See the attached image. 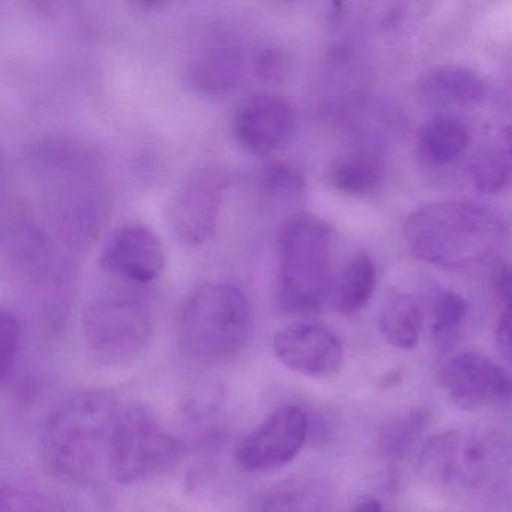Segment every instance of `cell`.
Segmentation results:
<instances>
[{
  "mask_svg": "<svg viewBox=\"0 0 512 512\" xmlns=\"http://www.w3.org/2000/svg\"><path fill=\"white\" fill-rule=\"evenodd\" d=\"M125 404L109 391H86L62 401L44 422V466L68 481L109 479L116 430Z\"/></svg>",
  "mask_w": 512,
  "mask_h": 512,
  "instance_id": "cell-1",
  "label": "cell"
},
{
  "mask_svg": "<svg viewBox=\"0 0 512 512\" xmlns=\"http://www.w3.org/2000/svg\"><path fill=\"white\" fill-rule=\"evenodd\" d=\"M403 235L413 256L443 268H469L490 259L505 238L496 214L466 202H436L407 215Z\"/></svg>",
  "mask_w": 512,
  "mask_h": 512,
  "instance_id": "cell-2",
  "label": "cell"
},
{
  "mask_svg": "<svg viewBox=\"0 0 512 512\" xmlns=\"http://www.w3.org/2000/svg\"><path fill=\"white\" fill-rule=\"evenodd\" d=\"M251 331L250 299L241 287L227 281H205L194 287L179 310V343L203 364H224L241 355Z\"/></svg>",
  "mask_w": 512,
  "mask_h": 512,
  "instance_id": "cell-3",
  "label": "cell"
},
{
  "mask_svg": "<svg viewBox=\"0 0 512 512\" xmlns=\"http://www.w3.org/2000/svg\"><path fill=\"white\" fill-rule=\"evenodd\" d=\"M278 302L287 313H313L331 301L332 232L311 214L290 217L278 235Z\"/></svg>",
  "mask_w": 512,
  "mask_h": 512,
  "instance_id": "cell-4",
  "label": "cell"
},
{
  "mask_svg": "<svg viewBox=\"0 0 512 512\" xmlns=\"http://www.w3.org/2000/svg\"><path fill=\"white\" fill-rule=\"evenodd\" d=\"M178 440L139 404H125L116 430L109 479L133 484L167 472L178 461Z\"/></svg>",
  "mask_w": 512,
  "mask_h": 512,
  "instance_id": "cell-5",
  "label": "cell"
},
{
  "mask_svg": "<svg viewBox=\"0 0 512 512\" xmlns=\"http://www.w3.org/2000/svg\"><path fill=\"white\" fill-rule=\"evenodd\" d=\"M83 335L95 359L106 365H127L142 355L152 335L145 308L124 296H103L83 311Z\"/></svg>",
  "mask_w": 512,
  "mask_h": 512,
  "instance_id": "cell-6",
  "label": "cell"
},
{
  "mask_svg": "<svg viewBox=\"0 0 512 512\" xmlns=\"http://www.w3.org/2000/svg\"><path fill=\"white\" fill-rule=\"evenodd\" d=\"M307 436V413L296 404H283L239 443L236 464L250 473L281 469L298 457Z\"/></svg>",
  "mask_w": 512,
  "mask_h": 512,
  "instance_id": "cell-7",
  "label": "cell"
},
{
  "mask_svg": "<svg viewBox=\"0 0 512 512\" xmlns=\"http://www.w3.org/2000/svg\"><path fill=\"white\" fill-rule=\"evenodd\" d=\"M224 178L215 170H199L185 179L169 202V223L184 244H205L218 226Z\"/></svg>",
  "mask_w": 512,
  "mask_h": 512,
  "instance_id": "cell-8",
  "label": "cell"
},
{
  "mask_svg": "<svg viewBox=\"0 0 512 512\" xmlns=\"http://www.w3.org/2000/svg\"><path fill=\"white\" fill-rule=\"evenodd\" d=\"M272 347L284 367L304 376L331 377L343 367L344 349L340 338L320 323H290L274 335Z\"/></svg>",
  "mask_w": 512,
  "mask_h": 512,
  "instance_id": "cell-9",
  "label": "cell"
},
{
  "mask_svg": "<svg viewBox=\"0 0 512 512\" xmlns=\"http://www.w3.org/2000/svg\"><path fill=\"white\" fill-rule=\"evenodd\" d=\"M106 274L136 284L158 280L166 266V251L160 236L140 223H128L110 233L100 253Z\"/></svg>",
  "mask_w": 512,
  "mask_h": 512,
  "instance_id": "cell-10",
  "label": "cell"
},
{
  "mask_svg": "<svg viewBox=\"0 0 512 512\" xmlns=\"http://www.w3.org/2000/svg\"><path fill=\"white\" fill-rule=\"evenodd\" d=\"M244 65L242 41L226 29H211L191 49L187 76L197 92L218 98L238 86Z\"/></svg>",
  "mask_w": 512,
  "mask_h": 512,
  "instance_id": "cell-11",
  "label": "cell"
},
{
  "mask_svg": "<svg viewBox=\"0 0 512 512\" xmlns=\"http://www.w3.org/2000/svg\"><path fill=\"white\" fill-rule=\"evenodd\" d=\"M440 385L449 400L464 410L508 400L512 380L503 368L476 352L460 353L440 371Z\"/></svg>",
  "mask_w": 512,
  "mask_h": 512,
  "instance_id": "cell-12",
  "label": "cell"
},
{
  "mask_svg": "<svg viewBox=\"0 0 512 512\" xmlns=\"http://www.w3.org/2000/svg\"><path fill=\"white\" fill-rule=\"evenodd\" d=\"M296 128V110L283 95L263 92L245 100L233 118V136L242 148L268 154L289 142Z\"/></svg>",
  "mask_w": 512,
  "mask_h": 512,
  "instance_id": "cell-13",
  "label": "cell"
},
{
  "mask_svg": "<svg viewBox=\"0 0 512 512\" xmlns=\"http://www.w3.org/2000/svg\"><path fill=\"white\" fill-rule=\"evenodd\" d=\"M421 94L446 107H473L485 100V83L475 71L460 65H437L422 76Z\"/></svg>",
  "mask_w": 512,
  "mask_h": 512,
  "instance_id": "cell-14",
  "label": "cell"
},
{
  "mask_svg": "<svg viewBox=\"0 0 512 512\" xmlns=\"http://www.w3.org/2000/svg\"><path fill=\"white\" fill-rule=\"evenodd\" d=\"M248 512H332L331 496L316 479L296 476L257 494Z\"/></svg>",
  "mask_w": 512,
  "mask_h": 512,
  "instance_id": "cell-15",
  "label": "cell"
},
{
  "mask_svg": "<svg viewBox=\"0 0 512 512\" xmlns=\"http://www.w3.org/2000/svg\"><path fill=\"white\" fill-rule=\"evenodd\" d=\"M382 161L370 151H352L335 158L326 172V181L338 193L365 197L379 188L383 179Z\"/></svg>",
  "mask_w": 512,
  "mask_h": 512,
  "instance_id": "cell-16",
  "label": "cell"
},
{
  "mask_svg": "<svg viewBox=\"0 0 512 512\" xmlns=\"http://www.w3.org/2000/svg\"><path fill=\"white\" fill-rule=\"evenodd\" d=\"M376 266L367 254L353 256L335 277L331 302L344 316L364 310L376 287Z\"/></svg>",
  "mask_w": 512,
  "mask_h": 512,
  "instance_id": "cell-17",
  "label": "cell"
},
{
  "mask_svg": "<svg viewBox=\"0 0 512 512\" xmlns=\"http://www.w3.org/2000/svg\"><path fill=\"white\" fill-rule=\"evenodd\" d=\"M469 142V130L460 119L439 116L419 131L418 151L431 166H448L466 152Z\"/></svg>",
  "mask_w": 512,
  "mask_h": 512,
  "instance_id": "cell-18",
  "label": "cell"
},
{
  "mask_svg": "<svg viewBox=\"0 0 512 512\" xmlns=\"http://www.w3.org/2000/svg\"><path fill=\"white\" fill-rule=\"evenodd\" d=\"M383 337L397 349L409 350L418 344L422 331V313L412 296L392 293L383 302L379 314Z\"/></svg>",
  "mask_w": 512,
  "mask_h": 512,
  "instance_id": "cell-19",
  "label": "cell"
},
{
  "mask_svg": "<svg viewBox=\"0 0 512 512\" xmlns=\"http://www.w3.org/2000/svg\"><path fill=\"white\" fill-rule=\"evenodd\" d=\"M428 424L425 410H410L392 418L380 433V448L386 457L401 460L410 454Z\"/></svg>",
  "mask_w": 512,
  "mask_h": 512,
  "instance_id": "cell-20",
  "label": "cell"
},
{
  "mask_svg": "<svg viewBox=\"0 0 512 512\" xmlns=\"http://www.w3.org/2000/svg\"><path fill=\"white\" fill-rule=\"evenodd\" d=\"M466 301L457 293L437 290L431 299V332L439 344L454 341L466 320Z\"/></svg>",
  "mask_w": 512,
  "mask_h": 512,
  "instance_id": "cell-21",
  "label": "cell"
},
{
  "mask_svg": "<svg viewBox=\"0 0 512 512\" xmlns=\"http://www.w3.org/2000/svg\"><path fill=\"white\" fill-rule=\"evenodd\" d=\"M470 178L481 193H499L512 179L511 161L500 146L484 149L470 164Z\"/></svg>",
  "mask_w": 512,
  "mask_h": 512,
  "instance_id": "cell-22",
  "label": "cell"
},
{
  "mask_svg": "<svg viewBox=\"0 0 512 512\" xmlns=\"http://www.w3.org/2000/svg\"><path fill=\"white\" fill-rule=\"evenodd\" d=\"M262 191L271 199L290 200L302 194L305 179L292 164L274 163L266 167L262 176Z\"/></svg>",
  "mask_w": 512,
  "mask_h": 512,
  "instance_id": "cell-23",
  "label": "cell"
},
{
  "mask_svg": "<svg viewBox=\"0 0 512 512\" xmlns=\"http://www.w3.org/2000/svg\"><path fill=\"white\" fill-rule=\"evenodd\" d=\"M22 349V325L16 314L8 310L0 313V376L7 380L16 367Z\"/></svg>",
  "mask_w": 512,
  "mask_h": 512,
  "instance_id": "cell-24",
  "label": "cell"
},
{
  "mask_svg": "<svg viewBox=\"0 0 512 512\" xmlns=\"http://www.w3.org/2000/svg\"><path fill=\"white\" fill-rule=\"evenodd\" d=\"M4 512H62L56 503L44 496L20 490H4Z\"/></svg>",
  "mask_w": 512,
  "mask_h": 512,
  "instance_id": "cell-25",
  "label": "cell"
},
{
  "mask_svg": "<svg viewBox=\"0 0 512 512\" xmlns=\"http://www.w3.org/2000/svg\"><path fill=\"white\" fill-rule=\"evenodd\" d=\"M496 344L502 358L512 364V302L506 305L497 322Z\"/></svg>",
  "mask_w": 512,
  "mask_h": 512,
  "instance_id": "cell-26",
  "label": "cell"
},
{
  "mask_svg": "<svg viewBox=\"0 0 512 512\" xmlns=\"http://www.w3.org/2000/svg\"><path fill=\"white\" fill-rule=\"evenodd\" d=\"M284 61L281 53L263 49L256 58V73L266 80H278L283 76Z\"/></svg>",
  "mask_w": 512,
  "mask_h": 512,
  "instance_id": "cell-27",
  "label": "cell"
},
{
  "mask_svg": "<svg viewBox=\"0 0 512 512\" xmlns=\"http://www.w3.org/2000/svg\"><path fill=\"white\" fill-rule=\"evenodd\" d=\"M494 289L497 295L506 301V305L512 302V268L503 265L494 274Z\"/></svg>",
  "mask_w": 512,
  "mask_h": 512,
  "instance_id": "cell-28",
  "label": "cell"
},
{
  "mask_svg": "<svg viewBox=\"0 0 512 512\" xmlns=\"http://www.w3.org/2000/svg\"><path fill=\"white\" fill-rule=\"evenodd\" d=\"M353 512H386V509L376 497H365V499L359 500Z\"/></svg>",
  "mask_w": 512,
  "mask_h": 512,
  "instance_id": "cell-29",
  "label": "cell"
},
{
  "mask_svg": "<svg viewBox=\"0 0 512 512\" xmlns=\"http://www.w3.org/2000/svg\"><path fill=\"white\" fill-rule=\"evenodd\" d=\"M500 148L503 149V152H505L506 157H508L512 164V127L506 128L505 133H503Z\"/></svg>",
  "mask_w": 512,
  "mask_h": 512,
  "instance_id": "cell-30",
  "label": "cell"
}]
</instances>
